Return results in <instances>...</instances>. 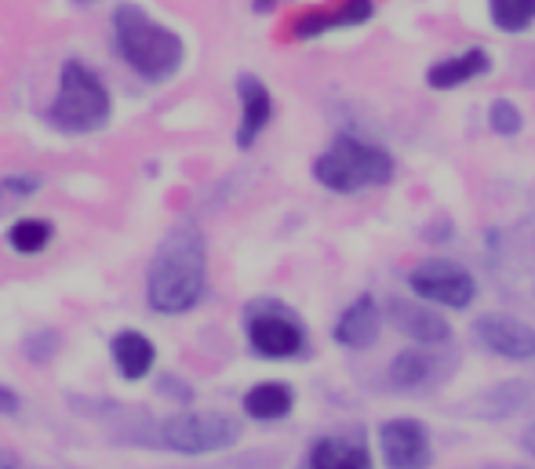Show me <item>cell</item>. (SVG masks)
<instances>
[{"mask_svg":"<svg viewBox=\"0 0 535 469\" xmlns=\"http://www.w3.org/2000/svg\"><path fill=\"white\" fill-rule=\"evenodd\" d=\"M208 288V240L193 219H179L164 233L146 273V302L153 313L179 317L204 299Z\"/></svg>","mask_w":535,"mask_h":469,"instance_id":"6da1fadb","label":"cell"},{"mask_svg":"<svg viewBox=\"0 0 535 469\" xmlns=\"http://www.w3.org/2000/svg\"><path fill=\"white\" fill-rule=\"evenodd\" d=\"M22 408V400L15 390H8V386H0V415H15V411Z\"/></svg>","mask_w":535,"mask_h":469,"instance_id":"cb8c5ba5","label":"cell"},{"mask_svg":"<svg viewBox=\"0 0 535 469\" xmlns=\"http://www.w3.org/2000/svg\"><path fill=\"white\" fill-rule=\"evenodd\" d=\"M51 237H55V230L44 219H15L8 226V244L19 255H41L51 244Z\"/></svg>","mask_w":535,"mask_h":469,"instance_id":"d6986e66","label":"cell"},{"mask_svg":"<svg viewBox=\"0 0 535 469\" xmlns=\"http://www.w3.org/2000/svg\"><path fill=\"white\" fill-rule=\"evenodd\" d=\"M113 40L121 59L146 80H168L182 66V37L157 19H150L142 8L124 4L113 15Z\"/></svg>","mask_w":535,"mask_h":469,"instance_id":"7a4b0ae2","label":"cell"},{"mask_svg":"<svg viewBox=\"0 0 535 469\" xmlns=\"http://www.w3.org/2000/svg\"><path fill=\"white\" fill-rule=\"evenodd\" d=\"M0 469H19V459H15V451L0 448Z\"/></svg>","mask_w":535,"mask_h":469,"instance_id":"484cf974","label":"cell"},{"mask_svg":"<svg viewBox=\"0 0 535 469\" xmlns=\"http://www.w3.org/2000/svg\"><path fill=\"white\" fill-rule=\"evenodd\" d=\"M386 320H390L401 335L423 342V346H437V342L452 339V324H448L441 313L419 306V302L390 299V306H386Z\"/></svg>","mask_w":535,"mask_h":469,"instance_id":"30bf717a","label":"cell"},{"mask_svg":"<svg viewBox=\"0 0 535 469\" xmlns=\"http://www.w3.org/2000/svg\"><path fill=\"white\" fill-rule=\"evenodd\" d=\"M37 190H41V175H4L0 179V211L8 208L11 200L33 197Z\"/></svg>","mask_w":535,"mask_h":469,"instance_id":"44dd1931","label":"cell"},{"mask_svg":"<svg viewBox=\"0 0 535 469\" xmlns=\"http://www.w3.org/2000/svg\"><path fill=\"white\" fill-rule=\"evenodd\" d=\"M248 346L266 360L299 357L306 346L303 324L284 310H259L248 317Z\"/></svg>","mask_w":535,"mask_h":469,"instance_id":"52a82bcc","label":"cell"},{"mask_svg":"<svg viewBox=\"0 0 535 469\" xmlns=\"http://www.w3.org/2000/svg\"><path fill=\"white\" fill-rule=\"evenodd\" d=\"M521 444H525V451L535 459V422H532V426H528L525 433H521Z\"/></svg>","mask_w":535,"mask_h":469,"instance_id":"4316f807","label":"cell"},{"mask_svg":"<svg viewBox=\"0 0 535 469\" xmlns=\"http://www.w3.org/2000/svg\"><path fill=\"white\" fill-rule=\"evenodd\" d=\"M408 284H412V291L419 299L441 302V306H452V310H466L477 295L474 277L463 266H455V262L445 259H430L423 266H415L408 273Z\"/></svg>","mask_w":535,"mask_h":469,"instance_id":"8992f818","label":"cell"},{"mask_svg":"<svg viewBox=\"0 0 535 469\" xmlns=\"http://www.w3.org/2000/svg\"><path fill=\"white\" fill-rule=\"evenodd\" d=\"M394 175V160L390 153L361 142L354 135H339V139L313 160V179L335 193H357L368 186H386Z\"/></svg>","mask_w":535,"mask_h":469,"instance_id":"3957f363","label":"cell"},{"mask_svg":"<svg viewBox=\"0 0 535 469\" xmlns=\"http://www.w3.org/2000/svg\"><path fill=\"white\" fill-rule=\"evenodd\" d=\"M492 19L506 33L528 30L535 22V0H492Z\"/></svg>","mask_w":535,"mask_h":469,"instance_id":"ffe728a7","label":"cell"},{"mask_svg":"<svg viewBox=\"0 0 535 469\" xmlns=\"http://www.w3.org/2000/svg\"><path fill=\"white\" fill-rule=\"evenodd\" d=\"M157 440L179 455H212L241 440V422L226 411H179L161 422Z\"/></svg>","mask_w":535,"mask_h":469,"instance_id":"5b68a950","label":"cell"},{"mask_svg":"<svg viewBox=\"0 0 535 469\" xmlns=\"http://www.w3.org/2000/svg\"><path fill=\"white\" fill-rule=\"evenodd\" d=\"M521 124H525V120H521V113H517L514 102L499 99L492 106V128L499 131V135H517V131H521Z\"/></svg>","mask_w":535,"mask_h":469,"instance_id":"603a6c76","label":"cell"},{"mask_svg":"<svg viewBox=\"0 0 535 469\" xmlns=\"http://www.w3.org/2000/svg\"><path fill=\"white\" fill-rule=\"evenodd\" d=\"M379 448L390 469H426L434 451H430V437L415 419H394L379 430Z\"/></svg>","mask_w":535,"mask_h":469,"instance_id":"9c48e42d","label":"cell"},{"mask_svg":"<svg viewBox=\"0 0 535 469\" xmlns=\"http://www.w3.org/2000/svg\"><path fill=\"white\" fill-rule=\"evenodd\" d=\"M372 15V0H339L332 8L306 11L303 19H295V37H317L332 26H354Z\"/></svg>","mask_w":535,"mask_h":469,"instance_id":"5bb4252c","label":"cell"},{"mask_svg":"<svg viewBox=\"0 0 535 469\" xmlns=\"http://www.w3.org/2000/svg\"><path fill=\"white\" fill-rule=\"evenodd\" d=\"M237 91H241V128H237V146L248 150V146L263 135L266 124H270L273 99L259 77H241L237 80Z\"/></svg>","mask_w":535,"mask_h":469,"instance_id":"8fae6325","label":"cell"},{"mask_svg":"<svg viewBox=\"0 0 535 469\" xmlns=\"http://www.w3.org/2000/svg\"><path fill=\"white\" fill-rule=\"evenodd\" d=\"M310 469H372V459L354 440L321 437L310 448Z\"/></svg>","mask_w":535,"mask_h":469,"instance_id":"2e32d148","label":"cell"},{"mask_svg":"<svg viewBox=\"0 0 535 469\" xmlns=\"http://www.w3.org/2000/svg\"><path fill=\"white\" fill-rule=\"evenodd\" d=\"M477 339L485 350L506 360H532L535 357V328L510 313H481L474 324Z\"/></svg>","mask_w":535,"mask_h":469,"instance_id":"ba28073f","label":"cell"},{"mask_svg":"<svg viewBox=\"0 0 535 469\" xmlns=\"http://www.w3.org/2000/svg\"><path fill=\"white\" fill-rule=\"evenodd\" d=\"M161 393H164V397L172 393V397H179V400H190V390H186L179 379H161Z\"/></svg>","mask_w":535,"mask_h":469,"instance_id":"d4e9b609","label":"cell"},{"mask_svg":"<svg viewBox=\"0 0 535 469\" xmlns=\"http://www.w3.org/2000/svg\"><path fill=\"white\" fill-rule=\"evenodd\" d=\"M73 4H81V8H88V4H95V0H73Z\"/></svg>","mask_w":535,"mask_h":469,"instance_id":"83f0119b","label":"cell"},{"mask_svg":"<svg viewBox=\"0 0 535 469\" xmlns=\"http://www.w3.org/2000/svg\"><path fill=\"white\" fill-rule=\"evenodd\" d=\"M295 408V393L288 382H255L244 393V415L255 422H277Z\"/></svg>","mask_w":535,"mask_h":469,"instance_id":"9a60e30c","label":"cell"},{"mask_svg":"<svg viewBox=\"0 0 535 469\" xmlns=\"http://www.w3.org/2000/svg\"><path fill=\"white\" fill-rule=\"evenodd\" d=\"M113 117V99L99 73L70 59L59 73V91L48 106V120L62 131H99Z\"/></svg>","mask_w":535,"mask_h":469,"instance_id":"277c9868","label":"cell"},{"mask_svg":"<svg viewBox=\"0 0 535 469\" xmlns=\"http://www.w3.org/2000/svg\"><path fill=\"white\" fill-rule=\"evenodd\" d=\"M488 70V55L481 48H470L463 55H455V59H445L430 66L426 80H430V88H459L466 80H474L477 73Z\"/></svg>","mask_w":535,"mask_h":469,"instance_id":"e0dca14e","label":"cell"},{"mask_svg":"<svg viewBox=\"0 0 535 469\" xmlns=\"http://www.w3.org/2000/svg\"><path fill=\"white\" fill-rule=\"evenodd\" d=\"M430 375H434V357L415 353V350L397 353V357L390 360V371H386L390 386H397V390H419V386L430 382Z\"/></svg>","mask_w":535,"mask_h":469,"instance_id":"ac0fdd59","label":"cell"},{"mask_svg":"<svg viewBox=\"0 0 535 469\" xmlns=\"http://www.w3.org/2000/svg\"><path fill=\"white\" fill-rule=\"evenodd\" d=\"M379 328H383V313L364 295L354 306H346L343 317L335 320V342L346 346V350H364V346H372L379 339Z\"/></svg>","mask_w":535,"mask_h":469,"instance_id":"4fadbf2b","label":"cell"},{"mask_svg":"<svg viewBox=\"0 0 535 469\" xmlns=\"http://www.w3.org/2000/svg\"><path fill=\"white\" fill-rule=\"evenodd\" d=\"M22 350L30 353L33 364H44V360H51V353L59 350V331L55 328H41V331H33L30 339L22 342Z\"/></svg>","mask_w":535,"mask_h":469,"instance_id":"7402d4cb","label":"cell"},{"mask_svg":"<svg viewBox=\"0 0 535 469\" xmlns=\"http://www.w3.org/2000/svg\"><path fill=\"white\" fill-rule=\"evenodd\" d=\"M110 357H113V368L121 371V379L139 382V379H146L153 371V364H157V346H153L142 331L124 328L113 335Z\"/></svg>","mask_w":535,"mask_h":469,"instance_id":"7c38bea8","label":"cell"}]
</instances>
